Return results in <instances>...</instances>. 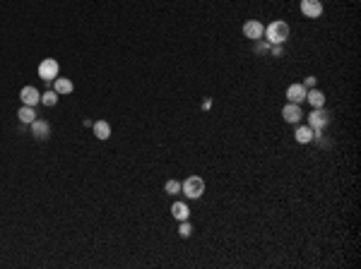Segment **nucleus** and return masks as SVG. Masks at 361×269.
I'll return each mask as SVG.
<instances>
[{
    "label": "nucleus",
    "instance_id": "f257e3e1",
    "mask_svg": "<svg viewBox=\"0 0 361 269\" xmlns=\"http://www.w3.org/2000/svg\"><path fill=\"white\" fill-rule=\"evenodd\" d=\"M289 34H291V29H289V24L284 22V19H275V22H270L268 27H265V34L262 36H268L265 41H268L270 46L272 44H287L289 41Z\"/></svg>",
    "mask_w": 361,
    "mask_h": 269
},
{
    "label": "nucleus",
    "instance_id": "f03ea898",
    "mask_svg": "<svg viewBox=\"0 0 361 269\" xmlns=\"http://www.w3.org/2000/svg\"><path fill=\"white\" fill-rule=\"evenodd\" d=\"M181 193H183L188 200H200L205 193V180L200 176H188L181 183Z\"/></svg>",
    "mask_w": 361,
    "mask_h": 269
},
{
    "label": "nucleus",
    "instance_id": "7ed1b4c3",
    "mask_svg": "<svg viewBox=\"0 0 361 269\" xmlns=\"http://www.w3.org/2000/svg\"><path fill=\"white\" fill-rule=\"evenodd\" d=\"M58 74H60V65H58V60H53V58H46V60H41L39 63V77L44 80V82H53Z\"/></svg>",
    "mask_w": 361,
    "mask_h": 269
},
{
    "label": "nucleus",
    "instance_id": "20e7f679",
    "mask_svg": "<svg viewBox=\"0 0 361 269\" xmlns=\"http://www.w3.org/2000/svg\"><path fill=\"white\" fill-rule=\"evenodd\" d=\"M308 125L313 128V132H323L330 125V113L323 111V108H313L308 113Z\"/></svg>",
    "mask_w": 361,
    "mask_h": 269
},
{
    "label": "nucleus",
    "instance_id": "39448f33",
    "mask_svg": "<svg viewBox=\"0 0 361 269\" xmlns=\"http://www.w3.org/2000/svg\"><path fill=\"white\" fill-rule=\"evenodd\" d=\"M29 130H31V137L39 139V142H44V139L51 137V125H48V121H44V118H37V121L29 125Z\"/></svg>",
    "mask_w": 361,
    "mask_h": 269
},
{
    "label": "nucleus",
    "instance_id": "423d86ee",
    "mask_svg": "<svg viewBox=\"0 0 361 269\" xmlns=\"http://www.w3.org/2000/svg\"><path fill=\"white\" fill-rule=\"evenodd\" d=\"M262 34H265V27H262V22H258V19H248V22L243 24V36L250 39V41L262 39Z\"/></svg>",
    "mask_w": 361,
    "mask_h": 269
},
{
    "label": "nucleus",
    "instance_id": "0eeeda50",
    "mask_svg": "<svg viewBox=\"0 0 361 269\" xmlns=\"http://www.w3.org/2000/svg\"><path fill=\"white\" fill-rule=\"evenodd\" d=\"M301 15L308 19H315L323 15V3L320 0H301Z\"/></svg>",
    "mask_w": 361,
    "mask_h": 269
},
{
    "label": "nucleus",
    "instance_id": "6e6552de",
    "mask_svg": "<svg viewBox=\"0 0 361 269\" xmlns=\"http://www.w3.org/2000/svg\"><path fill=\"white\" fill-rule=\"evenodd\" d=\"M282 118H284V123H291V125H297V123H301V118H304V113H301V106L299 103H289L282 108Z\"/></svg>",
    "mask_w": 361,
    "mask_h": 269
},
{
    "label": "nucleus",
    "instance_id": "1a4fd4ad",
    "mask_svg": "<svg viewBox=\"0 0 361 269\" xmlns=\"http://www.w3.org/2000/svg\"><path fill=\"white\" fill-rule=\"evenodd\" d=\"M306 94H308V89H306L304 84H289L287 87V101L289 103H304Z\"/></svg>",
    "mask_w": 361,
    "mask_h": 269
},
{
    "label": "nucleus",
    "instance_id": "9d476101",
    "mask_svg": "<svg viewBox=\"0 0 361 269\" xmlns=\"http://www.w3.org/2000/svg\"><path fill=\"white\" fill-rule=\"evenodd\" d=\"M19 99H22V103L24 106H37L39 101H41V94H39L37 87H22V92H19Z\"/></svg>",
    "mask_w": 361,
    "mask_h": 269
},
{
    "label": "nucleus",
    "instance_id": "9b49d317",
    "mask_svg": "<svg viewBox=\"0 0 361 269\" xmlns=\"http://www.w3.org/2000/svg\"><path fill=\"white\" fill-rule=\"evenodd\" d=\"M294 137H297L299 144H311V142H313V137H315V132H313V128H311V125H299Z\"/></svg>",
    "mask_w": 361,
    "mask_h": 269
},
{
    "label": "nucleus",
    "instance_id": "f8f14e48",
    "mask_svg": "<svg viewBox=\"0 0 361 269\" xmlns=\"http://www.w3.org/2000/svg\"><path fill=\"white\" fill-rule=\"evenodd\" d=\"M171 214H174V219H176V221H188V219H190V209H188V204L185 202H174L171 204Z\"/></svg>",
    "mask_w": 361,
    "mask_h": 269
},
{
    "label": "nucleus",
    "instance_id": "ddd939ff",
    "mask_svg": "<svg viewBox=\"0 0 361 269\" xmlns=\"http://www.w3.org/2000/svg\"><path fill=\"white\" fill-rule=\"evenodd\" d=\"M92 130H94V135H96V139H109L111 137V123H106V121H96L92 125Z\"/></svg>",
    "mask_w": 361,
    "mask_h": 269
},
{
    "label": "nucleus",
    "instance_id": "4468645a",
    "mask_svg": "<svg viewBox=\"0 0 361 269\" xmlns=\"http://www.w3.org/2000/svg\"><path fill=\"white\" fill-rule=\"evenodd\" d=\"M17 118L22 125H31V123L37 121V111H34V106H22L17 111Z\"/></svg>",
    "mask_w": 361,
    "mask_h": 269
},
{
    "label": "nucleus",
    "instance_id": "2eb2a0df",
    "mask_svg": "<svg viewBox=\"0 0 361 269\" xmlns=\"http://www.w3.org/2000/svg\"><path fill=\"white\" fill-rule=\"evenodd\" d=\"M51 84H53V89H56L58 94H70V92L75 89V84L70 82L68 77H60V74H58V77H56V80H53Z\"/></svg>",
    "mask_w": 361,
    "mask_h": 269
},
{
    "label": "nucleus",
    "instance_id": "dca6fc26",
    "mask_svg": "<svg viewBox=\"0 0 361 269\" xmlns=\"http://www.w3.org/2000/svg\"><path fill=\"white\" fill-rule=\"evenodd\" d=\"M306 101L311 103L313 108H323V106H325V94L318 92V89H308V94H306Z\"/></svg>",
    "mask_w": 361,
    "mask_h": 269
},
{
    "label": "nucleus",
    "instance_id": "f3484780",
    "mask_svg": "<svg viewBox=\"0 0 361 269\" xmlns=\"http://www.w3.org/2000/svg\"><path fill=\"white\" fill-rule=\"evenodd\" d=\"M58 96H60V94H58L56 89H48V92L41 94V103L51 108V106H56V103H58Z\"/></svg>",
    "mask_w": 361,
    "mask_h": 269
},
{
    "label": "nucleus",
    "instance_id": "a211bd4d",
    "mask_svg": "<svg viewBox=\"0 0 361 269\" xmlns=\"http://www.w3.org/2000/svg\"><path fill=\"white\" fill-rule=\"evenodd\" d=\"M164 193H167V195H178V193H181V183H178V180H167V185H164Z\"/></svg>",
    "mask_w": 361,
    "mask_h": 269
},
{
    "label": "nucleus",
    "instance_id": "6ab92c4d",
    "mask_svg": "<svg viewBox=\"0 0 361 269\" xmlns=\"http://www.w3.org/2000/svg\"><path fill=\"white\" fill-rule=\"evenodd\" d=\"M190 233H193V226L188 221H181V226H178V236L181 238H190Z\"/></svg>",
    "mask_w": 361,
    "mask_h": 269
},
{
    "label": "nucleus",
    "instance_id": "aec40b11",
    "mask_svg": "<svg viewBox=\"0 0 361 269\" xmlns=\"http://www.w3.org/2000/svg\"><path fill=\"white\" fill-rule=\"evenodd\" d=\"M268 51H270V44L265 39H258L255 41V53H268Z\"/></svg>",
    "mask_w": 361,
    "mask_h": 269
},
{
    "label": "nucleus",
    "instance_id": "412c9836",
    "mask_svg": "<svg viewBox=\"0 0 361 269\" xmlns=\"http://www.w3.org/2000/svg\"><path fill=\"white\" fill-rule=\"evenodd\" d=\"M313 142H315V144H318V147H320V149H327V147H330V139H325L323 135H318V132H315Z\"/></svg>",
    "mask_w": 361,
    "mask_h": 269
},
{
    "label": "nucleus",
    "instance_id": "4be33fe9",
    "mask_svg": "<svg viewBox=\"0 0 361 269\" xmlns=\"http://www.w3.org/2000/svg\"><path fill=\"white\" fill-rule=\"evenodd\" d=\"M304 87H306V89H313V87H315V77H313V74H308V77L304 80Z\"/></svg>",
    "mask_w": 361,
    "mask_h": 269
}]
</instances>
